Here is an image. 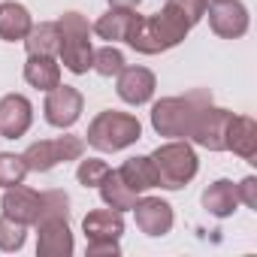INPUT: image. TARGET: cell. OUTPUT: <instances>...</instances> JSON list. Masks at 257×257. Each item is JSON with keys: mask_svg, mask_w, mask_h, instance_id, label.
<instances>
[{"mask_svg": "<svg viewBox=\"0 0 257 257\" xmlns=\"http://www.w3.org/2000/svg\"><path fill=\"white\" fill-rule=\"evenodd\" d=\"M40 197H43V203H40V218L37 221H46V218H70V197L64 191H46Z\"/></svg>", "mask_w": 257, "mask_h": 257, "instance_id": "cell-27", "label": "cell"}, {"mask_svg": "<svg viewBox=\"0 0 257 257\" xmlns=\"http://www.w3.org/2000/svg\"><path fill=\"white\" fill-rule=\"evenodd\" d=\"M106 173H109V164H106V161H100V158H88V161H82V158H79L76 179H79L82 188H97V185L103 182Z\"/></svg>", "mask_w": 257, "mask_h": 257, "instance_id": "cell-28", "label": "cell"}, {"mask_svg": "<svg viewBox=\"0 0 257 257\" xmlns=\"http://www.w3.org/2000/svg\"><path fill=\"white\" fill-rule=\"evenodd\" d=\"M34 124V106L22 94H7L0 100V137L19 140L31 131Z\"/></svg>", "mask_w": 257, "mask_h": 257, "instance_id": "cell-11", "label": "cell"}, {"mask_svg": "<svg viewBox=\"0 0 257 257\" xmlns=\"http://www.w3.org/2000/svg\"><path fill=\"white\" fill-rule=\"evenodd\" d=\"M236 206H239V194L230 179H218L203 191V209L215 218H230L236 212Z\"/></svg>", "mask_w": 257, "mask_h": 257, "instance_id": "cell-16", "label": "cell"}, {"mask_svg": "<svg viewBox=\"0 0 257 257\" xmlns=\"http://www.w3.org/2000/svg\"><path fill=\"white\" fill-rule=\"evenodd\" d=\"M43 115L52 127H73L82 115V94L73 85H55L43 103Z\"/></svg>", "mask_w": 257, "mask_h": 257, "instance_id": "cell-9", "label": "cell"}, {"mask_svg": "<svg viewBox=\"0 0 257 257\" xmlns=\"http://www.w3.org/2000/svg\"><path fill=\"white\" fill-rule=\"evenodd\" d=\"M134 19H137V10H115V7H109V13L97 19L94 34L100 40H109V43L127 40V31H131Z\"/></svg>", "mask_w": 257, "mask_h": 257, "instance_id": "cell-22", "label": "cell"}, {"mask_svg": "<svg viewBox=\"0 0 257 257\" xmlns=\"http://www.w3.org/2000/svg\"><path fill=\"white\" fill-rule=\"evenodd\" d=\"M58 28H61V49H58V58L61 64L82 76L91 70V58H94V49H91V25L85 16L79 13H64L58 19Z\"/></svg>", "mask_w": 257, "mask_h": 257, "instance_id": "cell-5", "label": "cell"}, {"mask_svg": "<svg viewBox=\"0 0 257 257\" xmlns=\"http://www.w3.org/2000/svg\"><path fill=\"white\" fill-rule=\"evenodd\" d=\"M34 28V19L28 13V7L16 4V0H10V4H0V40L7 43H16V40H25Z\"/></svg>", "mask_w": 257, "mask_h": 257, "instance_id": "cell-18", "label": "cell"}, {"mask_svg": "<svg viewBox=\"0 0 257 257\" xmlns=\"http://www.w3.org/2000/svg\"><path fill=\"white\" fill-rule=\"evenodd\" d=\"M88 146L97 149V152H121L127 146H134L140 137H143V124L137 115L131 112H115V109H106L100 112L91 124H88Z\"/></svg>", "mask_w": 257, "mask_h": 257, "instance_id": "cell-3", "label": "cell"}, {"mask_svg": "<svg viewBox=\"0 0 257 257\" xmlns=\"http://www.w3.org/2000/svg\"><path fill=\"white\" fill-rule=\"evenodd\" d=\"M25 239H28V224L0 215V251H22Z\"/></svg>", "mask_w": 257, "mask_h": 257, "instance_id": "cell-26", "label": "cell"}, {"mask_svg": "<svg viewBox=\"0 0 257 257\" xmlns=\"http://www.w3.org/2000/svg\"><path fill=\"white\" fill-rule=\"evenodd\" d=\"M206 16L209 28L224 40H236L248 31V10L242 0H212L206 4Z\"/></svg>", "mask_w": 257, "mask_h": 257, "instance_id": "cell-8", "label": "cell"}, {"mask_svg": "<svg viewBox=\"0 0 257 257\" xmlns=\"http://www.w3.org/2000/svg\"><path fill=\"white\" fill-rule=\"evenodd\" d=\"M134 215H137V227L146 236H167L173 230V206L161 197H140Z\"/></svg>", "mask_w": 257, "mask_h": 257, "instance_id": "cell-13", "label": "cell"}, {"mask_svg": "<svg viewBox=\"0 0 257 257\" xmlns=\"http://www.w3.org/2000/svg\"><path fill=\"white\" fill-rule=\"evenodd\" d=\"M206 4H212V0H206Z\"/></svg>", "mask_w": 257, "mask_h": 257, "instance_id": "cell-33", "label": "cell"}, {"mask_svg": "<svg viewBox=\"0 0 257 257\" xmlns=\"http://www.w3.org/2000/svg\"><path fill=\"white\" fill-rule=\"evenodd\" d=\"M25 49L28 55H58L61 49V28L58 22H43V25H34L31 34L25 37Z\"/></svg>", "mask_w": 257, "mask_h": 257, "instance_id": "cell-23", "label": "cell"}, {"mask_svg": "<svg viewBox=\"0 0 257 257\" xmlns=\"http://www.w3.org/2000/svg\"><path fill=\"white\" fill-rule=\"evenodd\" d=\"M167 7H170L176 16H182V19L188 22V28H194V25L206 16V0H167Z\"/></svg>", "mask_w": 257, "mask_h": 257, "instance_id": "cell-29", "label": "cell"}, {"mask_svg": "<svg viewBox=\"0 0 257 257\" xmlns=\"http://www.w3.org/2000/svg\"><path fill=\"white\" fill-rule=\"evenodd\" d=\"M118 176H121L127 185H131L137 194L158 188V173H155V164H152V158H149V155L127 158V161L118 167Z\"/></svg>", "mask_w": 257, "mask_h": 257, "instance_id": "cell-20", "label": "cell"}, {"mask_svg": "<svg viewBox=\"0 0 257 257\" xmlns=\"http://www.w3.org/2000/svg\"><path fill=\"white\" fill-rule=\"evenodd\" d=\"M82 155H85V140H79V137H58V140H40V143L28 146V152L22 158L28 164V173H49L58 164L79 161Z\"/></svg>", "mask_w": 257, "mask_h": 257, "instance_id": "cell-6", "label": "cell"}, {"mask_svg": "<svg viewBox=\"0 0 257 257\" xmlns=\"http://www.w3.org/2000/svg\"><path fill=\"white\" fill-rule=\"evenodd\" d=\"M230 118H233L230 109L212 106V100L203 103L194 112L188 140L203 146V149H209V152H227V124H230Z\"/></svg>", "mask_w": 257, "mask_h": 257, "instance_id": "cell-7", "label": "cell"}, {"mask_svg": "<svg viewBox=\"0 0 257 257\" xmlns=\"http://www.w3.org/2000/svg\"><path fill=\"white\" fill-rule=\"evenodd\" d=\"M149 158H152L155 173H158V188H167V191H182L197 176V167H200L194 149L185 140L164 143Z\"/></svg>", "mask_w": 257, "mask_h": 257, "instance_id": "cell-4", "label": "cell"}, {"mask_svg": "<svg viewBox=\"0 0 257 257\" xmlns=\"http://www.w3.org/2000/svg\"><path fill=\"white\" fill-rule=\"evenodd\" d=\"M143 4V0H109V7H115V10H137Z\"/></svg>", "mask_w": 257, "mask_h": 257, "instance_id": "cell-32", "label": "cell"}, {"mask_svg": "<svg viewBox=\"0 0 257 257\" xmlns=\"http://www.w3.org/2000/svg\"><path fill=\"white\" fill-rule=\"evenodd\" d=\"M188 22L176 16L170 7H164L155 16H137L131 31H127V46L137 49L140 55H161L167 49H176L188 37Z\"/></svg>", "mask_w": 257, "mask_h": 257, "instance_id": "cell-1", "label": "cell"}, {"mask_svg": "<svg viewBox=\"0 0 257 257\" xmlns=\"http://www.w3.org/2000/svg\"><path fill=\"white\" fill-rule=\"evenodd\" d=\"M88 257H100V254H121L118 239H88Z\"/></svg>", "mask_w": 257, "mask_h": 257, "instance_id": "cell-31", "label": "cell"}, {"mask_svg": "<svg viewBox=\"0 0 257 257\" xmlns=\"http://www.w3.org/2000/svg\"><path fill=\"white\" fill-rule=\"evenodd\" d=\"M40 203H43V197H40L37 191L25 188V185L7 188L4 200H0L4 215L13 218V221H19V224H37V218H40Z\"/></svg>", "mask_w": 257, "mask_h": 257, "instance_id": "cell-14", "label": "cell"}, {"mask_svg": "<svg viewBox=\"0 0 257 257\" xmlns=\"http://www.w3.org/2000/svg\"><path fill=\"white\" fill-rule=\"evenodd\" d=\"M236 194H239V203H245L248 209H257V179L254 176H245L236 185Z\"/></svg>", "mask_w": 257, "mask_h": 257, "instance_id": "cell-30", "label": "cell"}, {"mask_svg": "<svg viewBox=\"0 0 257 257\" xmlns=\"http://www.w3.org/2000/svg\"><path fill=\"white\" fill-rule=\"evenodd\" d=\"M212 94L197 88L185 97H164L152 106V127L161 134V137H173V140H188L191 134V121H194V112L209 103Z\"/></svg>", "mask_w": 257, "mask_h": 257, "instance_id": "cell-2", "label": "cell"}, {"mask_svg": "<svg viewBox=\"0 0 257 257\" xmlns=\"http://www.w3.org/2000/svg\"><path fill=\"white\" fill-rule=\"evenodd\" d=\"M227 152L239 155L242 161L257 158V121L248 115H233L227 124Z\"/></svg>", "mask_w": 257, "mask_h": 257, "instance_id": "cell-15", "label": "cell"}, {"mask_svg": "<svg viewBox=\"0 0 257 257\" xmlns=\"http://www.w3.org/2000/svg\"><path fill=\"white\" fill-rule=\"evenodd\" d=\"M155 88H158V82H155V73L149 67H121L115 91H118V97L124 103L143 106V103H149L155 97Z\"/></svg>", "mask_w": 257, "mask_h": 257, "instance_id": "cell-12", "label": "cell"}, {"mask_svg": "<svg viewBox=\"0 0 257 257\" xmlns=\"http://www.w3.org/2000/svg\"><path fill=\"white\" fill-rule=\"evenodd\" d=\"M97 188H100L103 203H106L109 209H115V212H127V209H134V206H137V200H140V194H137L131 185H127L121 176H118V170H109Z\"/></svg>", "mask_w": 257, "mask_h": 257, "instance_id": "cell-17", "label": "cell"}, {"mask_svg": "<svg viewBox=\"0 0 257 257\" xmlns=\"http://www.w3.org/2000/svg\"><path fill=\"white\" fill-rule=\"evenodd\" d=\"M28 176V164L22 155H10V152H0V188H13L22 185Z\"/></svg>", "mask_w": 257, "mask_h": 257, "instance_id": "cell-24", "label": "cell"}, {"mask_svg": "<svg viewBox=\"0 0 257 257\" xmlns=\"http://www.w3.org/2000/svg\"><path fill=\"white\" fill-rule=\"evenodd\" d=\"M82 230H85L88 239H118L124 233V218H121V212H115L109 206L106 209H94V212L85 215Z\"/></svg>", "mask_w": 257, "mask_h": 257, "instance_id": "cell-19", "label": "cell"}, {"mask_svg": "<svg viewBox=\"0 0 257 257\" xmlns=\"http://www.w3.org/2000/svg\"><path fill=\"white\" fill-rule=\"evenodd\" d=\"M37 254L40 257H70L73 254L70 218L37 221Z\"/></svg>", "mask_w": 257, "mask_h": 257, "instance_id": "cell-10", "label": "cell"}, {"mask_svg": "<svg viewBox=\"0 0 257 257\" xmlns=\"http://www.w3.org/2000/svg\"><path fill=\"white\" fill-rule=\"evenodd\" d=\"M25 79L40 91H52L55 85H61V64L52 55H28Z\"/></svg>", "mask_w": 257, "mask_h": 257, "instance_id": "cell-21", "label": "cell"}, {"mask_svg": "<svg viewBox=\"0 0 257 257\" xmlns=\"http://www.w3.org/2000/svg\"><path fill=\"white\" fill-rule=\"evenodd\" d=\"M121 67H124V55H121L115 46H103V49H97L94 58H91V70H97V73L106 76V79L118 76Z\"/></svg>", "mask_w": 257, "mask_h": 257, "instance_id": "cell-25", "label": "cell"}]
</instances>
